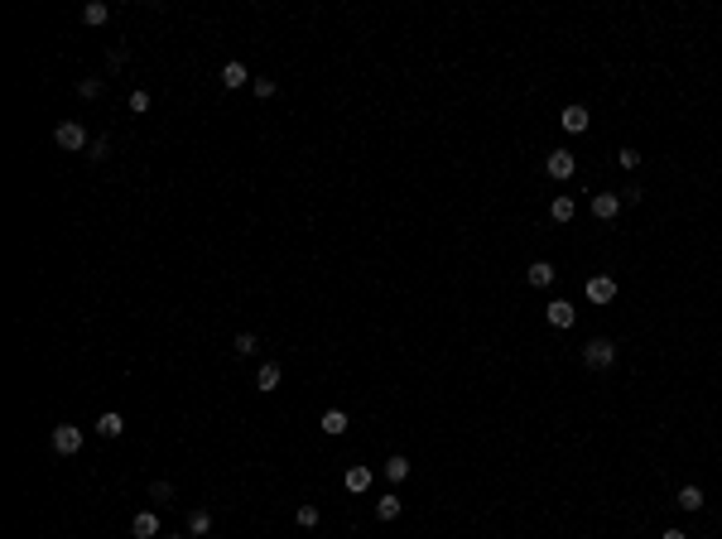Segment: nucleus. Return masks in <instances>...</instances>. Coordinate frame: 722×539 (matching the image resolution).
<instances>
[{"label": "nucleus", "instance_id": "nucleus-1", "mask_svg": "<svg viewBox=\"0 0 722 539\" xmlns=\"http://www.w3.org/2000/svg\"><path fill=\"white\" fill-rule=\"evenodd\" d=\"M612 361H617V342L612 337H592L587 347H582V366H587V371H607Z\"/></svg>", "mask_w": 722, "mask_h": 539}, {"label": "nucleus", "instance_id": "nucleus-2", "mask_svg": "<svg viewBox=\"0 0 722 539\" xmlns=\"http://www.w3.org/2000/svg\"><path fill=\"white\" fill-rule=\"evenodd\" d=\"M53 145L68 150V155H78V150H87L92 140H87V130H82L78 120H58V125H53Z\"/></svg>", "mask_w": 722, "mask_h": 539}, {"label": "nucleus", "instance_id": "nucleus-3", "mask_svg": "<svg viewBox=\"0 0 722 539\" xmlns=\"http://www.w3.org/2000/svg\"><path fill=\"white\" fill-rule=\"evenodd\" d=\"M48 443H53L58 458H73V453H82V429H78V424H53Z\"/></svg>", "mask_w": 722, "mask_h": 539}, {"label": "nucleus", "instance_id": "nucleus-4", "mask_svg": "<svg viewBox=\"0 0 722 539\" xmlns=\"http://www.w3.org/2000/svg\"><path fill=\"white\" fill-rule=\"evenodd\" d=\"M559 125L568 130V135H582V130L592 125V116H587V106H582V101H568V106L559 111Z\"/></svg>", "mask_w": 722, "mask_h": 539}, {"label": "nucleus", "instance_id": "nucleus-5", "mask_svg": "<svg viewBox=\"0 0 722 539\" xmlns=\"http://www.w3.org/2000/svg\"><path fill=\"white\" fill-rule=\"evenodd\" d=\"M544 169H549V179H573L578 174V159L568 155V150H549V159H544Z\"/></svg>", "mask_w": 722, "mask_h": 539}, {"label": "nucleus", "instance_id": "nucleus-6", "mask_svg": "<svg viewBox=\"0 0 722 539\" xmlns=\"http://www.w3.org/2000/svg\"><path fill=\"white\" fill-rule=\"evenodd\" d=\"M622 207H626V202L617 198V193H592V217H597V221H617V217H622Z\"/></svg>", "mask_w": 722, "mask_h": 539}, {"label": "nucleus", "instance_id": "nucleus-7", "mask_svg": "<svg viewBox=\"0 0 722 539\" xmlns=\"http://www.w3.org/2000/svg\"><path fill=\"white\" fill-rule=\"evenodd\" d=\"M544 318L554 323V328H573L578 313H573V303H568V299H549V303H544Z\"/></svg>", "mask_w": 722, "mask_h": 539}, {"label": "nucleus", "instance_id": "nucleus-8", "mask_svg": "<svg viewBox=\"0 0 722 539\" xmlns=\"http://www.w3.org/2000/svg\"><path fill=\"white\" fill-rule=\"evenodd\" d=\"M280 380H284L280 361H261V371H256V385H261V395H275V390H280Z\"/></svg>", "mask_w": 722, "mask_h": 539}, {"label": "nucleus", "instance_id": "nucleus-9", "mask_svg": "<svg viewBox=\"0 0 722 539\" xmlns=\"http://www.w3.org/2000/svg\"><path fill=\"white\" fill-rule=\"evenodd\" d=\"M587 299H592V303H612V299H617V280H612V275H592V280H587Z\"/></svg>", "mask_w": 722, "mask_h": 539}, {"label": "nucleus", "instance_id": "nucleus-10", "mask_svg": "<svg viewBox=\"0 0 722 539\" xmlns=\"http://www.w3.org/2000/svg\"><path fill=\"white\" fill-rule=\"evenodd\" d=\"M347 424H352V419H347V409H323V414H318V429H323V434H333V439L347 434Z\"/></svg>", "mask_w": 722, "mask_h": 539}, {"label": "nucleus", "instance_id": "nucleus-11", "mask_svg": "<svg viewBox=\"0 0 722 539\" xmlns=\"http://www.w3.org/2000/svg\"><path fill=\"white\" fill-rule=\"evenodd\" d=\"M130 535L135 539H159V516H155V511H140V516L130 520Z\"/></svg>", "mask_w": 722, "mask_h": 539}, {"label": "nucleus", "instance_id": "nucleus-12", "mask_svg": "<svg viewBox=\"0 0 722 539\" xmlns=\"http://www.w3.org/2000/svg\"><path fill=\"white\" fill-rule=\"evenodd\" d=\"M188 535H193V539L212 535V511H207V506H198V511H188Z\"/></svg>", "mask_w": 722, "mask_h": 539}, {"label": "nucleus", "instance_id": "nucleus-13", "mask_svg": "<svg viewBox=\"0 0 722 539\" xmlns=\"http://www.w3.org/2000/svg\"><path fill=\"white\" fill-rule=\"evenodd\" d=\"M554 275H559V270H554L549 260H535V265H530V289H549Z\"/></svg>", "mask_w": 722, "mask_h": 539}, {"label": "nucleus", "instance_id": "nucleus-14", "mask_svg": "<svg viewBox=\"0 0 722 539\" xmlns=\"http://www.w3.org/2000/svg\"><path fill=\"white\" fill-rule=\"evenodd\" d=\"M246 82H251L246 63H236V58H231L226 68H221V87H231V92H236V87H246Z\"/></svg>", "mask_w": 722, "mask_h": 539}, {"label": "nucleus", "instance_id": "nucleus-15", "mask_svg": "<svg viewBox=\"0 0 722 539\" xmlns=\"http://www.w3.org/2000/svg\"><path fill=\"white\" fill-rule=\"evenodd\" d=\"M549 217H554V221H573V217H578V202L568 198V193H559V198L549 202Z\"/></svg>", "mask_w": 722, "mask_h": 539}, {"label": "nucleus", "instance_id": "nucleus-16", "mask_svg": "<svg viewBox=\"0 0 722 539\" xmlns=\"http://www.w3.org/2000/svg\"><path fill=\"white\" fill-rule=\"evenodd\" d=\"M97 434L101 439H120V434H125V419H120L116 409H106V414L97 419Z\"/></svg>", "mask_w": 722, "mask_h": 539}, {"label": "nucleus", "instance_id": "nucleus-17", "mask_svg": "<svg viewBox=\"0 0 722 539\" xmlns=\"http://www.w3.org/2000/svg\"><path fill=\"white\" fill-rule=\"evenodd\" d=\"M82 20H87V24H106V20H111V5H106V0H87V5H82Z\"/></svg>", "mask_w": 722, "mask_h": 539}, {"label": "nucleus", "instance_id": "nucleus-18", "mask_svg": "<svg viewBox=\"0 0 722 539\" xmlns=\"http://www.w3.org/2000/svg\"><path fill=\"white\" fill-rule=\"evenodd\" d=\"M385 477L404 481V477H409V458H404V453H390V458H385Z\"/></svg>", "mask_w": 722, "mask_h": 539}, {"label": "nucleus", "instance_id": "nucleus-19", "mask_svg": "<svg viewBox=\"0 0 722 539\" xmlns=\"http://www.w3.org/2000/svg\"><path fill=\"white\" fill-rule=\"evenodd\" d=\"M231 352H236V357H256V352H261V337H256V333H236Z\"/></svg>", "mask_w": 722, "mask_h": 539}, {"label": "nucleus", "instance_id": "nucleus-20", "mask_svg": "<svg viewBox=\"0 0 722 539\" xmlns=\"http://www.w3.org/2000/svg\"><path fill=\"white\" fill-rule=\"evenodd\" d=\"M376 516H381V520H400V496H395V491H385V496L376 501Z\"/></svg>", "mask_w": 722, "mask_h": 539}, {"label": "nucleus", "instance_id": "nucleus-21", "mask_svg": "<svg viewBox=\"0 0 722 539\" xmlns=\"http://www.w3.org/2000/svg\"><path fill=\"white\" fill-rule=\"evenodd\" d=\"M101 92H106V78H82V82H78V97H82V101H97Z\"/></svg>", "mask_w": 722, "mask_h": 539}, {"label": "nucleus", "instance_id": "nucleus-22", "mask_svg": "<svg viewBox=\"0 0 722 539\" xmlns=\"http://www.w3.org/2000/svg\"><path fill=\"white\" fill-rule=\"evenodd\" d=\"M371 486V467H347V491H366Z\"/></svg>", "mask_w": 722, "mask_h": 539}, {"label": "nucleus", "instance_id": "nucleus-23", "mask_svg": "<svg viewBox=\"0 0 722 539\" xmlns=\"http://www.w3.org/2000/svg\"><path fill=\"white\" fill-rule=\"evenodd\" d=\"M679 506L684 511H703V486H679Z\"/></svg>", "mask_w": 722, "mask_h": 539}, {"label": "nucleus", "instance_id": "nucleus-24", "mask_svg": "<svg viewBox=\"0 0 722 539\" xmlns=\"http://www.w3.org/2000/svg\"><path fill=\"white\" fill-rule=\"evenodd\" d=\"M294 520H299V530H313V525H318V506H308V501H303V506H299V516H294Z\"/></svg>", "mask_w": 722, "mask_h": 539}, {"label": "nucleus", "instance_id": "nucleus-25", "mask_svg": "<svg viewBox=\"0 0 722 539\" xmlns=\"http://www.w3.org/2000/svg\"><path fill=\"white\" fill-rule=\"evenodd\" d=\"M251 92H256V97H275V92H280V82H275V78H256V82H251Z\"/></svg>", "mask_w": 722, "mask_h": 539}, {"label": "nucleus", "instance_id": "nucleus-26", "mask_svg": "<svg viewBox=\"0 0 722 539\" xmlns=\"http://www.w3.org/2000/svg\"><path fill=\"white\" fill-rule=\"evenodd\" d=\"M106 155H111V140H106V135H97V140H92V145H87V159H106Z\"/></svg>", "mask_w": 722, "mask_h": 539}, {"label": "nucleus", "instance_id": "nucleus-27", "mask_svg": "<svg viewBox=\"0 0 722 539\" xmlns=\"http://www.w3.org/2000/svg\"><path fill=\"white\" fill-rule=\"evenodd\" d=\"M150 106H155V97H150L145 87H140V92H130V111H135V116H145Z\"/></svg>", "mask_w": 722, "mask_h": 539}, {"label": "nucleus", "instance_id": "nucleus-28", "mask_svg": "<svg viewBox=\"0 0 722 539\" xmlns=\"http://www.w3.org/2000/svg\"><path fill=\"white\" fill-rule=\"evenodd\" d=\"M617 159H622V169H631V174H636V169H641V150H631V145H626V150H617Z\"/></svg>", "mask_w": 722, "mask_h": 539}, {"label": "nucleus", "instance_id": "nucleus-29", "mask_svg": "<svg viewBox=\"0 0 722 539\" xmlns=\"http://www.w3.org/2000/svg\"><path fill=\"white\" fill-rule=\"evenodd\" d=\"M150 496H155V501H174V481H155Z\"/></svg>", "mask_w": 722, "mask_h": 539}, {"label": "nucleus", "instance_id": "nucleus-30", "mask_svg": "<svg viewBox=\"0 0 722 539\" xmlns=\"http://www.w3.org/2000/svg\"><path fill=\"white\" fill-rule=\"evenodd\" d=\"M106 68H111V73H116V68H125V48H111V53H106Z\"/></svg>", "mask_w": 722, "mask_h": 539}, {"label": "nucleus", "instance_id": "nucleus-31", "mask_svg": "<svg viewBox=\"0 0 722 539\" xmlns=\"http://www.w3.org/2000/svg\"><path fill=\"white\" fill-rule=\"evenodd\" d=\"M660 539H689V535H684V530H664Z\"/></svg>", "mask_w": 722, "mask_h": 539}, {"label": "nucleus", "instance_id": "nucleus-32", "mask_svg": "<svg viewBox=\"0 0 722 539\" xmlns=\"http://www.w3.org/2000/svg\"><path fill=\"white\" fill-rule=\"evenodd\" d=\"M164 539H183V535H164Z\"/></svg>", "mask_w": 722, "mask_h": 539}]
</instances>
